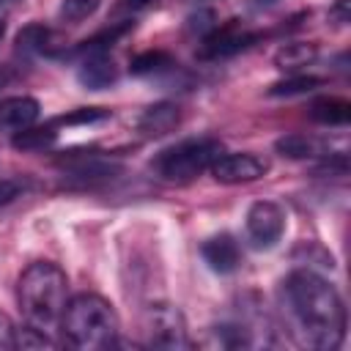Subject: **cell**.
Here are the masks:
<instances>
[{
  "label": "cell",
  "mask_w": 351,
  "mask_h": 351,
  "mask_svg": "<svg viewBox=\"0 0 351 351\" xmlns=\"http://www.w3.org/2000/svg\"><path fill=\"white\" fill-rule=\"evenodd\" d=\"M148 343L159 348H186V324L173 304H154L148 310Z\"/></svg>",
  "instance_id": "8992f818"
},
{
  "label": "cell",
  "mask_w": 351,
  "mask_h": 351,
  "mask_svg": "<svg viewBox=\"0 0 351 351\" xmlns=\"http://www.w3.org/2000/svg\"><path fill=\"white\" fill-rule=\"evenodd\" d=\"M99 5H101V0H63L60 3V16L66 22H74L77 25V22L93 16Z\"/></svg>",
  "instance_id": "603a6c76"
},
{
  "label": "cell",
  "mask_w": 351,
  "mask_h": 351,
  "mask_svg": "<svg viewBox=\"0 0 351 351\" xmlns=\"http://www.w3.org/2000/svg\"><path fill=\"white\" fill-rule=\"evenodd\" d=\"M181 123V110L173 101H156L151 107H145L137 118V132L145 137H162L167 132H173Z\"/></svg>",
  "instance_id": "7c38bea8"
},
{
  "label": "cell",
  "mask_w": 351,
  "mask_h": 351,
  "mask_svg": "<svg viewBox=\"0 0 351 351\" xmlns=\"http://www.w3.org/2000/svg\"><path fill=\"white\" fill-rule=\"evenodd\" d=\"M77 80L88 90H104V88L118 82V66H115V60L110 55L96 52V55H88L82 60V66L77 71Z\"/></svg>",
  "instance_id": "4fadbf2b"
},
{
  "label": "cell",
  "mask_w": 351,
  "mask_h": 351,
  "mask_svg": "<svg viewBox=\"0 0 351 351\" xmlns=\"http://www.w3.org/2000/svg\"><path fill=\"white\" fill-rule=\"evenodd\" d=\"M104 118H110V110H101V107H82V110H77V112L60 115L55 123L71 126V123H93V121H104Z\"/></svg>",
  "instance_id": "cb8c5ba5"
},
{
  "label": "cell",
  "mask_w": 351,
  "mask_h": 351,
  "mask_svg": "<svg viewBox=\"0 0 351 351\" xmlns=\"http://www.w3.org/2000/svg\"><path fill=\"white\" fill-rule=\"evenodd\" d=\"M310 118L324 126H346L351 118V104L340 96H321L310 104Z\"/></svg>",
  "instance_id": "5bb4252c"
},
{
  "label": "cell",
  "mask_w": 351,
  "mask_h": 351,
  "mask_svg": "<svg viewBox=\"0 0 351 351\" xmlns=\"http://www.w3.org/2000/svg\"><path fill=\"white\" fill-rule=\"evenodd\" d=\"M19 192H22V184H19V181H14V178H0V208L8 206V203H14V200L19 197Z\"/></svg>",
  "instance_id": "d4e9b609"
},
{
  "label": "cell",
  "mask_w": 351,
  "mask_h": 351,
  "mask_svg": "<svg viewBox=\"0 0 351 351\" xmlns=\"http://www.w3.org/2000/svg\"><path fill=\"white\" fill-rule=\"evenodd\" d=\"M60 329L74 348L101 351L118 340V315L104 296L77 293L71 302H66Z\"/></svg>",
  "instance_id": "3957f363"
},
{
  "label": "cell",
  "mask_w": 351,
  "mask_h": 351,
  "mask_svg": "<svg viewBox=\"0 0 351 351\" xmlns=\"http://www.w3.org/2000/svg\"><path fill=\"white\" fill-rule=\"evenodd\" d=\"M55 137H58V132L52 126H38V129L27 126V129L14 134V148H19V151H41V148L52 145Z\"/></svg>",
  "instance_id": "e0dca14e"
},
{
  "label": "cell",
  "mask_w": 351,
  "mask_h": 351,
  "mask_svg": "<svg viewBox=\"0 0 351 351\" xmlns=\"http://www.w3.org/2000/svg\"><path fill=\"white\" fill-rule=\"evenodd\" d=\"M208 170L219 184H250L258 181L269 170V165L255 154H222Z\"/></svg>",
  "instance_id": "52a82bcc"
},
{
  "label": "cell",
  "mask_w": 351,
  "mask_h": 351,
  "mask_svg": "<svg viewBox=\"0 0 351 351\" xmlns=\"http://www.w3.org/2000/svg\"><path fill=\"white\" fill-rule=\"evenodd\" d=\"M66 293H69V280L58 263L36 261L19 274V285H16L19 307L27 324L44 332L60 324L66 310Z\"/></svg>",
  "instance_id": "7a4b0ae2"
},
{
  "label": "cell",
  "mask_w": 351,
  "mask_h": 351,
  "mask_svg": "<svg viewBox=\"0 0 351 351\" xmlns=\"http://www.w3.org/2000/svg\"><path fill=\"white\" fill-rule=\"evenodd\" d=\"M321 85L318 77L313 74H296V77H285L280 82H274L269 88V96H296V93H310Z\"/></svg>",
  "instance_id": "d6986e66"
},
{
  "label": "cell",
  "mask_w": 351,
  "mask_h": 351,
  "mask_svg": "<svg viewBox=\"0 0 351 351\" xmlns=\"http://www.w3.org/2000/svg\"><path fill=\"white\" fill-rule=\"evenodd\" d=\"M14 332H16V326H14V321L0 310V351H8V348H14Z\"/></svg>",
  "instance_id": "484cf974"
},
{
  "label": "cell",
  "mask_w": 351,
  "mask_h": 351,
  "mask_svg": "<svg viewBox=\"0 0 351 351\" xmlns=\"http://www.w3.org/2000/svg\"><path fill=\"white\" fill-rule=\"evenodd\" d=\"M132 27V22H123V25H115V27H110V30H101V33H96L93 38H88V41H82L80 47H77V52L80 55H96V52H104L115 38H121L126 30Z\"/></svg>",
  "instance_id": "44dd1931"
},
{
  "label": "cell",
  "mask_w": 351,
  "mask_h": 351,
  "mask_svg": "<svg viewBox=\"0 0 351 351\" xmlns=\"http://www.w3.org/2000/svg\"><path fill=\"white\" fill-rule=\"evenodd\" d=\"M274 148H277L280 156H288V159H313V156L321 154L318 140L310 137V134H299V132L280 137V140L274 143Z\"/></svg>",
  "instance_id": "2e32d148"
},
{
  "label": "cell",
  "mask_w": 351,
  "mask_h": 351,
  "mask_svg": "<svg viewBox=\"0 0 351 351\" xmlns=\"http://www.w3.org/2000/svg\"><path fill=\"white\" fill-rule=\"evenodd\" d=\"M315 58V44H285L277 52V66L280 69H293V66H304Z\"/></svg>",
  "instance_id": "ffe728a7"
},
{
  "label": "cell",
  "mask_w": 351,
  "mask_h": 351,
  "mask_svg": "<svg viewBox=\"0 0 351 351\" xmlns=\"http://www.w3.org/2000/svg\"><path fill=\"white\" fill-rule=\"evenodd\" d=\"M200 255L208 263V269L217 274H230L241 263V250L230 233H217V236L206 239L200 247Z\"/></svg>",
  "instance_id": "9c48e42d"
},
{
  "label": "cell",
  "mask_w": 351,
  "mask_h": 351,
  "mask_svg": "<svg viewBox=\"0 0 351 351\" xmlns=\"http://www.w3.org/2000/svg\"><path fill=\"white\" fill-rule=\"evenodd\" d=\"M55 33L44 25H27L16 36V49L25 55H52Z\"/></svg>",
  "instance_id": "9a60e30c"
},
{
  "label": "cell",
  "mask_w": 351,
  "mask_h": 351,
  "mask_svg": "<svg viewBox=\"0 0 351 351\" xmlns=\"http://www.w3.org/2000/svg\"><path fill=\"white\" fill-rule=\"evenodd\" d=\"M55 343L47 337V332L44 329H38V326H25V329H16L14 332V348H52Z\"/></svg>",
  "instance_id": "7402d4cb"
},
{
  "label": "cell",
  "mask_w": 351,
  "mask_h": 351,
  "mask_svg": "<svg viewBox=\"0 0 351 351\" xmlns=\"http://www.w3.org/2000/svg\"><path fill=\"white\" fill-rule=\"evenodd\" d=\"M329 16L337 22V25H346L351 19V0H337L332 8H329Z\"/></svg>",
  "instance_id": "4316f807"
},
{
  "label": "cell",
  "mask_w": 351,
  "mask_h": 351,
  "mask_svg": "<svg viewBox=\"0 0 351 351\" xmlns=\"http://www.w3.org/2000/svg\"><path fill=\"white\" fill-rule=\"evenodd\" d=\"M41 107L33 96H5L0 99V129L3 132H22L36 123Z\"/></svg>",
  "instance_id": "30bf717a"
},
{
  "label": "cell",
  "mask_w": 351,
  "mask_h": 351,
  "mask_svg": "<svg viewBox=\"0 0 351 351\" xmlns=\"http://www.w3.org/2000/svg\"><path fill=\"white\" fill-rule=\"evenodd\" d=\"M222 143L214 137H192V140H181L165 151H159L151 162V170L162 178V181H192L195 176H200L203 170H208L214 165L217 156H222Z\"/></svg>",
  "instance_id": "277c9868"
},
{
  "label": "cell",
  "mask_w": 351,
  "mask_h": 351,
  "mask_svg": "<svg viewBox=\"0 0 351 351\" xmlns=\"http://www.w3.org/2000/svg\"><path fill=\"white\" fill-rule=\"evenodd\" d=\"M132 5H137V8H143V5H151V3H156V0H129Z\"/></svg>",
  "instance_id": "83f0119b"
},
{
  "label": "cell",
  "mask_w": 351,
  "mask_h": 351,
  "mask_svg": "<svg viewBox=\"0 0 351 351\" xmlns=\"http://www.w3.org/2000/svg\"><path fill=\"white\" fill-rule=\"evenodd\" d=\"M173 66H176V60L167 52H159L156 49V52H143V55L132 58L129 71L132 74H159V71H167Z\"/></svg>",
  "instance_id": "ac0fdd59"
},
{
  "label": "cell",
  "mask_w": 351,
  "mask_h": 351,
  "mask_svg": "<svg viewBox=\"0 0 351 351\" xmlns=\"http://www.w3.org/2000/svg\"><path fill=\"white\" fill-rule=\"evenodd\" d=\"M285 233V211L274 200H258L247 211V236L252 247L271 250Z\"/></svg>",
  "instance_id": "5b68a950"
},
{
  "label": "cell",
  "mask_w": 351,
  "mask_h": 351,
  "mask_svg": "<svg viewBox=\"0 0 351 351\" xmlns=\"http://www.w3.org/2000/svg\"><path fill=\"white\" fill-rule=\"evenodd\" d=\"M285 302L307 346L332 351L346 337V307L335 285L310 269L285 277Z\"/></svg>",
  "instance_id": "6da1fadb"
},
{
  "label": "cell",
  "mask_w": 351,
  "mask_h": 351,
  "mask_svg": "<svg viewBox=\"0 0 351 351\" xmlns=\"http://www.w3.org/2000/svg\"><path fill=\"white\" fill-rule=\"evenodd\" d=\"M121 173H123L121 165L101 162V159L90 156V159H80L77 165H71L63 176H66V184H69V186H96V184L115 181Z\"/></svg>",
  "instance_id": "8fae6325"
},
{
  "label": "cell",
  "mask_w": 351,
  "mask_h": 351,
  "mask_svg": "<svg viewBox=\"0 0 351 351\" xmlns=\"http://www.w3.org/2000/svg\"><path fill=\"white\" fill-rule=\"evenodd\" d=\"M255 38H258L255 33H247V30H241V27H236V25H225V27L211 30V33L203 38V44H200L197 55H200V58H206V60L230 58V55H236V52L247 49Z\"/></svg>",
  "instance_id": "ba28073f"
},
{
  "label": "cell",
  "mask_w": 351,
  "mask_h": 351,
  "mask_svg": "<svg viewBox=\"0 0 351 351\" xmlns=\"http://www.w3.org/2000/svg\"><path fill=\"white\" fill-rule=\"evenodd\" d=\"M0 3H3V0H0Z\"/></svg>",
  "instance_id": "f1b7e54d"
}]
</instances>
